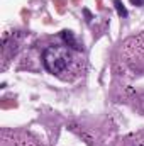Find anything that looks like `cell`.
Segmentation results:
<instances>
[{
  "mask_svg": "<svg viewBox=\"0 0 144 146\" xmlns=\"http://www.w3.org/2000/svg\"><path fill=\"white\" fill-rule=\"evenodd\" d=\"M83 14H85V17H87V22H90V21H92V14H90V10H88V9H85V10H83Z\"/></svg>",
  "mask_w": 144,
  "mask_h": 146,
  "instance_id": "4",
  "label": "cell"
},
{
  "mask_svg": "<svg viewBox=\"0 0 144 146\" xmlns=\"http://www.w3.org/2000/svg\"><path fill=\"white\" fill-rule=\"evenodd\" d=\"M42 65L49 73L65 78L63 73L70 72L75 65V54L68 46H48L42 53Z\"/></svg>",
  "mask_w": 144,
  "mask_h": 146,
  "instance_id": "1",
  "label": "cell"
},
{
  "mask_svg": "<svg viewBox=\"0 0 144 146\" xmlns=\"http://www.w3.org/2000/svg\"><path fill=\"white\" fill-rule=\"evenodd\" d=\"M114 7H115V10H117V14L124 19V17H127V9L124 7V3L120 2V0H114Z\"/></svg>",
  "mask_w": 144,
  "mask_h": 146,
  "instance_id": "3",
  "label": "cell"
},
{
  "mask_svg": "<svg viewBox=\"0 0 144 146\" xmlns=\"http://www.w3.org/2000/svg\"><path fill=\"white\" fill-rule=\"evenodd\" d=\"M61 39H63V42H65V46H68V48H71L75 51H81V46L78 44V41L75 39L71 31H61Z\"/></svg>",
  "mask_w": 144,
  "mask_h": 146,
  "instance_id": "2",
  "label": "cell"
}]
</instances>
